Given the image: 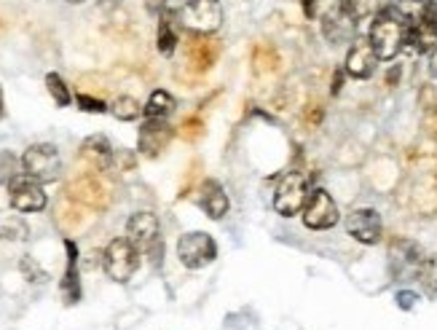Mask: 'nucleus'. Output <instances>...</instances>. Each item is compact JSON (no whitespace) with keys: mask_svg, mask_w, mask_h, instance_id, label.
Listing matches in <instances>:
<instances>
[{"mask_svg":"<svg viewBox=\"0 0 437 330\" xmlns=\"http://www.w3.org/2000/svg\"><path fill=\"white\" fill-rule=\"evenodd\" d=\"M22 172L38 183H54L62 172V159L57 145L51 143H35L22 153Z\"/></svg>","mask_w":437,"mask_h":330,"instance_id":"nucleus-4","label":"nucleus"},{"mask_svg":"<svg viewBox=\"0 0 437 330\" xmlns=\"http://www.w3.org/2000/svg\"><path fill=\"white\" fill-rule=\"evenodd\" d=\"M175 110H177L175 97L164 89H156V91H151L148 103L142 105V116H145V119H169Z\"/></svg>","mask_w":437,"mask_h":330,"instance_id":"nucleus-19","label":"nucleus"},{"mask_svg":"<svg viewBox=\"0 0 437 330\" xmlns=\"http://www.w3.org/2000/svg\"><path fill=\"white\" fill-rule=\"evenodd\" d=\"M429 75H432V78H437V48H432V51H429Z\"/></svg>","mask_w":437,"mask_h":330,"instance_id":"nucleus-28","label":"nucleus"},{"mask_svg":"<svg viewBox=\"0 0 437 330\" xmlns=\"http://www.w3.org/2000/svg\"><path fill=\"white\" fill-rule=\"evenodd\" d=\"M177 258L185 269H204L217 258V242L207 231H188L177 239Z\"/></svg>","mask_w":437,"mask_h":330,"instance_id":"nucleus-6","label":"nucleus"},{"mask_svg":"<svg viewBox=\"0 0 437 330\" xmlns=\"http://www.w3.org/2000/svg\"><path fill=\"white\" fill-rule=\"evenodd\" d=\"M126 239L140 250V256H142V253L148 256L153 247L161 242V223H159V218L148 210L135 212V215L126 220Z\"/></svg>","mask_w":437,"mask_h":330,"instance_id":"nucleus-11","label":"nucleus"},{"mask_svg":"<svg viewBox=\"0 0 437 330\" xmlns=\"http://www.w3.org/2000/svg\"><path fill=\"white\" fill-rule=\"evenodd\" d=\"M81 153H83V159L89 161L91 166H97V169H102L107 172L110 166H113V145H110V140L105 135H91L83 140V145H81Z\"/></svg>","mask_w":437,"mask_h":330,"instance_id":"nucleus-17","label":"nucleus"},{"mask_svg":"<svg viewBox=\"0 0 437 330\" xmlns=\"http://www.w3.org/2000/svg\"><path fill=\"white\" fill-rule=\"evenodd\" d=\"M67 3H73V6H78V3H83V0H67Z\"/></svg>","mask_w":437,"mask_h":330,"instance_id":"nucleus-32","label":"nucleus"},{"mask_svg":"<svg viewBox=\"0 0 437 330\" xmlns=\"http://www.w3.org/2000/svg\"><path fill=\"white\" fill-rule=\"evenodd\" d=\"M19 269H22V274L27 277V282H38V285H43L46 279H48V274H46L38 263H35V258L25 256L22 260H19Z\"/></svg>","mask_w":437,"mask_h":330,"instance_id":"nucleus-23","label":"nucleus"},{"mask_svg":"<svg viewBox=\"0 0 437 330\" xmlns=\"http://www.w3.org/2000/svg\"><path fill=\"white\" fill-rule=\"evenodd\" d=\"M378 57L376 51H373V46L370 41H362V38H354L351 46H349V54H347V62H344V70H347L351 78H370V75L376 73V65H378Z\"/></svg>","mask_w":437,"mask_h":330,"instance_id":"nucleus-14","label":"nucleus"},{"mask_svg":"<svg viewBox=\"0 0 437 330\" xmlns=\"http://www.w3.org/2000/svg\"><path fill=\"white\" fill-rule=\"evenodd\" d=\"M46 89H48V94L54 97V103L60 107H67L73 103V94H70V89H67V84H65V78L60 73L46 75Z\"/></svg>","mask_w":437,"mask_h":330,"instance_id":"nucleus-20","label":"nucleus"},{"mask_svg":"<svg viewBox=\"0 0 437 330\" xmlns=\"http://www.w3.org/2000/svg\"><path fill=\"white\" fill-rule=\"evenodd\" d=\"M142 3H145L151 16H161L166 11V0H142Z\"/></svg>","mask_w":437,"mask_h":330,"instance_id":"nucleus-26","label":"nucleus"},{"mask_svg":"<svg viewBox=\"0 0 437 330\" xmlns=\"http://www.w3.org/2000/svg\"><path fill=\"white\" fill-rule=\"evenodd\" d=\"M319 25H322L325 41H330V44H351V41L357 38V25H360V22L344 8L341 0H335L332 6L325 8Z\"/></svg>","mask_w":437,"mask_h":330,"instance_id":"nucleus-9","label":"nucleus"},{"mask_svg":"<svg viewBox=\"0 0 437 330\" xmlns=\"http://www.w3.org/2000/svg\"><path fill=\"white\" fill-rule=\"evenodd\" d=\"M78 107L83 110V113H105V110H110V107L102 103V100H97V97H89V94H78L76 97Z\"/></svg>","mask_w":437,"mask_h":330,"instance_id":"nucleus-24","label":"nucleus"},{"mask_svg":"<svg viewBox=\"0 0 437 330\" xmlns=\"http://www.w3.org/2000/svg\"><path fill=\"white\" fill-rule=\"evenodd\" d=\"M177 22L185 30L196 32V35H210L217 32L223 25V6L220 0H180Z\"/></svg>","mask_w":437,"mask_h":330,"instance_id":"nucleus-2","label":"nucleus"},{"mask_svg":"<svg viewBox=\"0 0 437 330\" xmlns=\"http://www.w3.org/2000/svg\"><path fill=\"white\" fill-rule=\"evenodd\" d=\"M341 81H344V70H338L335 78H332V94H338V91H341Z\"/></svg>","mask_w":437,"mask_h":330,"instance_id":"nucleus-29","label":"nucleus"},{"mask_svg":"<svg viewBox=\"0 0 437 330\" xmlns=\"http://www.w3.org/2000/svg\"><path fill=\"white\" fill-rule=\"evenodd\" d=\"M169 140H172V126L166 124V119H145L137 135V148L142 156L153 159L169 145Z\"/></svg>","mask_w":437,"mask_h":330,"instance_id":"nucleus-13","label":"nucleus"},{"mask_svg":"<svg viewBox=\"0 0 437 330\" xmlns=\"http://www.w3.org/2000/svg\"><path fill=\"white\" fill-rule=\"evenodd\" d=\"M199 204L201 210L210 215L212 220H220L226 218V212L231 210V202H228L226 188L217 180H204L201 183V194H199Z\"/></svg>","mask_w":437,"mask_h":330,"instance_id":"nucleus-15","label":"nucleus"},{"mask_svg":"<svg viewBox=\"0 0 437 330\" xmlns=\"http://www.w3.org/2000/svg\"><path fill=\"white\" fill-rule=\"evenodd\" d=\"M110 113L116 116L119 121H137L140 116H142V105L137 103L135 97H119L113 105H110Z\"/></svg>","mask_w":437,"mask_h":330,"instance_id":"nucleus-21","label":"nucleus"},{"mask_svg":"<svg viewBox=\"0 0 437 330\" xmlns=\"http://www.w3.org/2000/svg\"><path fill=\"white\" fill-rule=\"evenodd\" d=\"M177 11H169L166 8L164 14L159 16V35H156V46L164 57H172L175 48H177Z\"/></svg>","mask_w":437,"mask_h":330,"instance_id":"nucleus-18","label":"nucleus"},{"mask_svg":"<svg viewBox=\"0 0 437 330\" xmlns=\"http://www.w3.org/2000/svg\"><path fill=\"white\" fill-rule=\"evenodd\" d=\"M341 3H344V8H347L349 14L360 22V19H365V16L376 14L381 0H341Z\"/></svg>","mask_w":437,"mask_h":330,"instance_id":"nucleus-22","label":"nucleus"},{"mask_svg":"<svg viewBox=\"0 0 437 330\" xmlns=\"http://www.w3.org/2000/svg\"><path fill=\"white\" fill-rule=\"evenodd\" d=\"M408 44L413 46L419 54H429L437 48V3L424 0L422 11L408 19Z\"/></svg>","mask_w":437,"mask_h":330,"instance_id":"nucleus-7","label":"nucleus"},{"mask_svg":"<svg viewBox=\"0 0 437 330\" xmlns=\"http://www.w3.org/2000/svg\"><path fill=\"white\" fill-rule=\"evenodd\" d=\"M394 301H397V306H400L403 312H410V309L419 303V293H413V290H397Z\"/></svg>","mask_w":437,"mask_h":330,"instance_id":"nucleus-25","label":"nucleus"},{"mask_svg":"<svg viewBox=\"0 0 437 330\" xmlns=\"http://www.w3.org/2000/svg\"><path fill=\"white\" fill-rule=\"evenodd\" d=\"M368 41L373 46L376 57L381 62L394 60L403 48L408 46V19L400 14L397 6H384L373 14V25H370V35Z\"/></svg>","mask_w":437,"mask_h":330,"instance_id":"nucleus-1","label":"nucleus"},{"mask_svg":"<svg viewBox=\"0 0 437 330\" xmlns=\"http://www.w3.org/2000/svg\"><path fill=\"white\" fill-rule=\"evenodd\" d=\"M341 220V212L338 204L325 188H314L309 199H306V207H303V223L311 231H328L332 225Z\"/></svg>","mask_w":437,"mask_h":330,"instance_id":"nucleus-8","label":"nucleus"},{"mask_svg":"<svg viewBox=\"0 0 437 330\" xmlns=\"http://www.w3.org/2000/svg\"><path fill=\"white\" fill-rule=\"evenodd\" d=\"M301 6H303V14L309 16V19H314V16H317L319 0H301Z\"/></svg>","mask_w":437,"mask_h":330,"instance_id":"nucleus-27","label":"nucleus"},{"mask_svg":"<svg viewBox=\"0 0 437 330\" xmlns=\"http://www.w3.org/2000/svg\"><path fill=\"white\" fill-rule=\"evenodd\" d=\"M8 199L16 212H41L48 202L43 183L32 180L25 172H19L14 180H8Z\"/></svg>","mask_w":437,"mask_h":330,"instance_id":"nucleus-10","label":"nucleus"},{"mask_svg":"<svg viewBox=\"0 0 437 330\" xmlns=\"http://www.w3.org/2000/svg\"><path fill=\"white\" fill-rule=\"evenodd\" d=\"M3 113H6V110H3V89H0V119H3Z\"/></svg>","mask_w":437,"mask_h":330,"instance_id":"nucleus-31","label":"nucleus"},{"mask_svg":"<svg viewBox=\"0 0 437 330\" xmlns=\"http://www.w3.org/2000/svg\"><path fill=\"white\" fill-rule=\"evenodd\" d=\"M347 231L349 237L357 239L360 244H378L381 234H384V223L373 207H357L347 215Z\"/></svg>","mask_w":437,"mask_h":330,"instance_id":"nucleus-12","label":"nucleus"},{"mask_svg":"<svg viewBox=\"0 0 437 330\" xmlns=\"http://www.w3.org/2000/svg\"><path fill=\"white\" fill-rule=\"evenodd\" d=\"M100 6H105V8H113V6H119L121 0H97Z\"/></svg>","mask_w":437,"mask_h":330,"instance_id":"nucleus-30","label":"nucleus"},{"mask_svg":"<svg viewBox=\"0 0 437 330\" xmlns=\"http://www.w3.org/2000/svg\"><path fill=\"white\" fill-rule=\"evenodd\" d=\"M309 180L301 172H287L282 175V180L274 191V210L282 218H293V215H301L306 207V199H309Z\"/></svg>","mask_w":437,"mask_h":330,"instance_id":"nucleus-5","label":"nucleus"},{"mask_svg":"<svg viewBox=\"0 0 437 330\" xmlns=\"http://www.w3.org/2000/svg\"><path fill=\"white\" fill-rule=\"evenodd\" d=\"M102 269L113 282L126 285L135 277V271L140 269V250L126 237L110 239L105 253H102Z\"/></svg>","mask_w":437,"mask_h":330,"instance_id":"nucleus-3","label":"nucleus"},{"mask_svg":"<svg viewBox=\"0 0 437 330\" xmlns=\"http://www.w3.org/2000/svg\"><path fill=\"white\" fill-rule=\"evenodd\" d=\"M65 253H67V269L60 282L65 303H78L81 301V279H78V244L73 239H65Z\"/></svg>","mask_w":437,"mask_h":330,"instance_id":"nucleus-16","label":"nucleus"}]
</instances>
